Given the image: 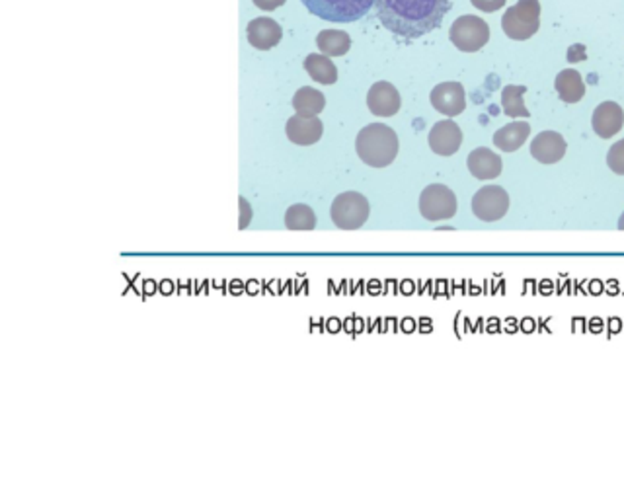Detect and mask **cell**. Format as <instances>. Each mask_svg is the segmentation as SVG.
<instances>
[{"instance_id":"44dd1931","label":"cell","mask_w":624,"mask_h":499,"mask_svg":"<svg viewBox=\"0 0 624 499\" xmlns=\"http://www.w3.org/2000/svg\"><path fill=\"white\" fill-rule=\"evenodd\" d=\"M324 106H326V98H324L322 92L310 89V86L297 90V94L293 96V108L298 116L315 118L324 109Z\"/></svg>"},{"instance_id":"30bf717a","label":"cell","mask_w":624,"mask_h":499,"mask_svg":"<svg viewBox=\"0 0 624 499\" xmlns=\"http://www.w3.org/2000/svg\"><path fill=\"white\" fill-rule=\"evenodd\" d=\"M367 106L373 116L391 118L396 116L402 106V99L398 90L391 82H374L367 94Z\"/></svg>"},{"instance_id":"3957f363","label":"cell","mask_w":624,"mask_h":499,"mask_svg":"<svg viewBox=\"0 0 624 499\" xmlns=\"http://www.w3.org/2000/svg\"><path fill=\"white\" fill-rule=\"evenodd\" d=\"M504 33L509 40L525 42L541 28V3L539 0H519L515 6L506 10L502 18Z\"/></svg>"},{"instance_id":"83f0119b","label":"cell","mask_w":624,"mask_h":499,"mask_svg":"<svg viewBox=\"0 0 624 499\" xmlns=\"http://www.w3.org/2000/svg\"><path fill=\"white\" fill-rule=\"evenodd\" d=\"M581 59H585L583 45H573L570 52H568V61L570 62H576V61H581Z\"/></svg>"},{"instance_id":"603a6c76","label":"cell","mask_w":624,"mask_h":499,"mask_svg":"<svg viewBox=\"0 0 624 499\" xmlns=\"http://www.w3.org/2000/svg\"><path fill=\"white\" fill-rule=\"evenodd\" d=\"M285 227L289 231H312L317 227V215L308 205L297 203L287 209Z\"/></svg>"},{"instance_id":"277c9868","label":"cell","mask_w":624,"mask_h":499,"mask_svg":"<svg viewBox=\"0 0 624 499\" xmlns=\"http://www.w3.org/2000/svg\"><path fill=\"white\" fill-rule=\"evenodd\" d=\"M377 0H303L310 14L322 20L349 24L364 18Z\"/></svg>"},{"instance_id":"d4e9b609","label":"cell","mask_w":624,"mask_h":499,"mask_svg":"<svg viewBox=\"0 0 624 499\" xmlns=\"http://www.w3.org/2000/svg\"><path fill=\"white\" fill-rule=\"evenodd\" d=\"M470 3L474 8H478L482 12H488V14H494L496 10L506 6V0H470Z\"/></svg>"},{"instance_id":"4316f807","label":"cell","mask_w":624,"mask_h":499,"mask_svg":"<svg viewBox=\"0 0 624 499\" xmlns=\"http://www.w3.org/2000/svg\"><path fill=\"white\" fill-rule=\"evenodd\" d=\"M252 3L260 8V10H266L271 12L276 8H281L285 5V0H252Z\"/></svg>"},{"instance_id":"d6986e66","label":"cell","mask_w":624,"mask_h":499,"mask_svg":"<svg viewBox=\"0 0 624 499\" xmlns=\"http://www.w3.org/2000/svg\"><path fill=\"white\" fill-rule=\"evenodd\" d=\"M305 71L308 72V77L312 80H317L318 84H336L338 80V69H336L334 62L330 61L328 55H317L312 53L305 59Z\"/></svg>"},{"instance_id":"7402d4cb","label":"cell","mask_w":624,"mask_h":499,"mask_svg":"<svg viewBox=\"0 0 624 499\" xmlns=\"http://www.w3.org/2000/svg\"><path fill=\"white\" fill-rule=\"evenodd\" d=\"M527 89L525 86H514L509 84L502 90V106H504V114L507 118H529V109L525 108V102H523V96H525Z\"/></svg>"},{"instance_id":"9c48e42d","label":"cell","mask_w":624,"mask_h":499,"mask_svg":"<svg viewBox=\"0 0 624 499\" xmlns=\"http://www.w3.org/2000/svg\"><path fill=\"white\" fill-rule=\"evenodd\" d=\"M431 106L447 118H457L467 108V94L463 84L459 82H441L431 90Z\"/></svg>"},{"instance_id":"5bb4252c","label":"cell","mask_w":624,"mask_h":499,"mask_svg":"<svg viewBox=\"0 0 624 499\" xmlns=\"http://www.w3.org/2000/svg\"><path fill=\"white\" fill-rule=\"evenodd\" d=\"M591 125L593 131L601 137V139H610V137H615L622 129L624 111L617 102L599 104L593 111Z\"/></svg>"},{"instance_id":"f1b7e54d","label":"cell","mask_w":624,"mask_h":499,"mask_svg":"<svg viewBox=\"0 0 624 499\" xmlns=\"http://www.w3.org/2000/svg\"><path fill=\"white\" fill-rule=\"evenodd\" d=\"M619 229H620V231H624V213H622V215H620V219H619Z\"/></svg>"},{"instance_id":"7c38bea8","label":"cell","mask_w":624,"mask_h":499,"mask_svg":"<svg viewBox=\"0 0 624 499\" xmlns=\"http://www.w3.org/2000/svg\"><path fill=\"white\" fill-rule=\"evenodd\" d=\"M531 155L541 165H556L566 155L564 137L556 131H543L531 143Z\"/></svg>"},{"instance_id":"52a82bcc","label":"cell","mask_w":624,"mask_h":499,"mask_svg":"<svg viewBox=\"0 0 624 499\" xmlns=\"http://www.w3.org/2000/svg\"><path fill=\"white\" fill-rule=\"evenodd\" d=\"M420 213L428 221H447L457 213V197L443 184H431L420 195Z\"/></svg>"},{"instance_id":"2e32d148","label":"cell","mask_w":624,"mask_h":499,"mask_svg":"<svg viewBox=\"0 0 624 499\" xmlns=\"http://www.w3.org/2000/svg\"><path fill=\"white\" fill-rule=\"evenodd\" d=\"M468 170L478 180H494L502 174V158L494 155L490 148H477L468 155Z\"/></svg>"},{"instance_id":"9a60e30c","label":"cell","mask_w":624,"mask_h":499,"mask_svg":"<svg viewBox=\"0 0 624 499\" xmlns=\"http://www.w3.org/2000/svg\"><path fill=\"white\" fill-rule=\"evenodd\" d=\"M287 137H289V141L298 145V146H310L320 141V137L324 133V125L322 121L315 116V118H305V116H293L289 121H287Z\"/></svg>"},{"instance_id":"cb8c5ba5","label":"cell","mask_w":624,"mask_h":499,"mask_svg":"<svg viewBox=\"0 0 624 499\" xmlns=\"http://www.w3.org/2000/svg\"><path fill=\"white\" fill-rule=\"evenodd\" d=\"M607 165L615 174H619V176H624V139L609 148Z\"/></svg>"},{"instance_id":"8992f818","label":"cell","mask_w":624,"mask_h":499,"mask_svg":"<svg viewBox=\"0 0 624 499\" xmlns=\"http://www.w3.org/2000/svg\"><path fill=\"white\" fill-rule=\"evenodd\" d=\"M449 37H451V42L459 52L477 53L488 43L490 28L482 18L467 14L453 22L451 30H449Z\"/></svg>"},{"instance_id":"7a4b0ae2","label":"cell","mask_w":624,"mask_h":499,"mask_svg":"<svg viewBox=\"0 0 624 499\" xmlns=\"http://www.w3.org/2000/svg\"><path fill=\"white\" fill-rule=\"evenodd\" d=\"M355 151L367 166L384 168L392 165L398 155V137L389 125H367L357 135Z\"/></svg>"},{"instance_id":"ba28073f","label":"cell","mask_w":624,"mask_h":499,"mask_svg":"<svg viewBox=\"0 0 624 499\" xmlns=\"http://www.w3.org/2000/svg\"><path fill=\"white\" fill-rule=\"evenodd\" d=\"M509 195L499 185H486L472 197V213L484 222L504 219L509 211Z\"/></svg>"},{"instance_id":"6da1fadb","label":"cell","mask_w":624,"mask_h":499,"mask_svg":"<svg viewBox=\"0 0 624 499\" xmlns=\"http://www.w3.org/2000/svg\"><path fill=\"white\" fill-rule=\"evenodd\" d=\"M377 16L383 26L406 40L426 35L441 26L451 10L449 0H377Z\"/></svg>"},{"instance_id":"5b68a950","label":"cell","mask_w":624,"mask_h":499,"mask_svg":"<svg viewBox=\"0 0 624 499\" xmlns=\"http://www.w3.org/2000/svg\"><path fill=\"white\" fill-rule=\"evenodd\" d=\"M371 213V207L367 197L357 192H345L334 199L330 215L338 229L344 231H357L367 222Z\"/></svg>"},{"instance_id":"484cf974","label":"cell","mask_w":624,"mask_h":499,"mask_svg":"<svg viewBox=\"0 0 624 499\" xmlns=\"http://www.w3.org/2000/svg\"><path fill=\"white\" fill-rule=\"evenodd\" d=\"M239 202H241V229H246L248 224H250V221H252V209H250V205H248V202H246L244 197H241Z\"/></svg>"},{"instance_id":"ac0fdd59","label":"cell","mask_w":624,"mask_h":499,"mask_svg":"<svg viewBox=\"0 0 624 499\" xmlns=\"http://www.w3.org/2000/svg\"><path fill=\"white\" fill-rule=\"evenodd\" d=\"M554 89L562 102H566V104H578L585 96V82L581 79V74L573 69L558 72V77L554 80Z\"/></svg>"},{"instance_id":"8fae6325","label":"cell","mask_w":624,"mask_h":499,"mask_svg":"<svg viewBox=\"0 0 624 499\" xmlns=\"http://www.w3.org/2000/svg\"><path fill=\"white\" fill-rule=\"evenodd\" d=\"M463 145V131L451 119L435 123L430 131V146L435 155L453 156Z\"/></svg>"},{"instance_id":"e0dca14e","label":"cell","mask_w":624,"mask_h":499,"mask_svg":"<svg viewBox=\"0 0 624 499\" xmlns=\"http://www.w3.org/2000/svg\"><path fill=\"white\" fill-rule=\"evenodd\" d=\"M531 135V125L527 121H515L509 123L506 127L494 133V145L504 153H515L525 145Z\"/></svg>"},{"instance_id":"4fadbf2b","label":"cell","mask_w":624,"mask_h":499,"mask_svg":"<svg viewBox=\"0 0 624 499\" xmlns=\"http://www.w3.org/2000/svg\"><path fill=\"white\" fill-rule=\"evenodd\" d=\"M246 35L250 45L260 49V52H268V49H273L281 42L283 32L276 20L256 18L248 24Z\"/></svg>"},{"instance_id":"ffe728a7","label":"cell","mask_w":624,"mask_h":499,"mask_svg":"<svg viewBox=\"0 0 624 499\" xmlns=\"http://www.w3.org/2000/svg\"><path fill=\"white\" fill-rule=\"evenodd\" d=\"M317 45L324 55L344 57L352 47V37L342 30H324L317 35Z\"/></svg>"}]
</instances>
